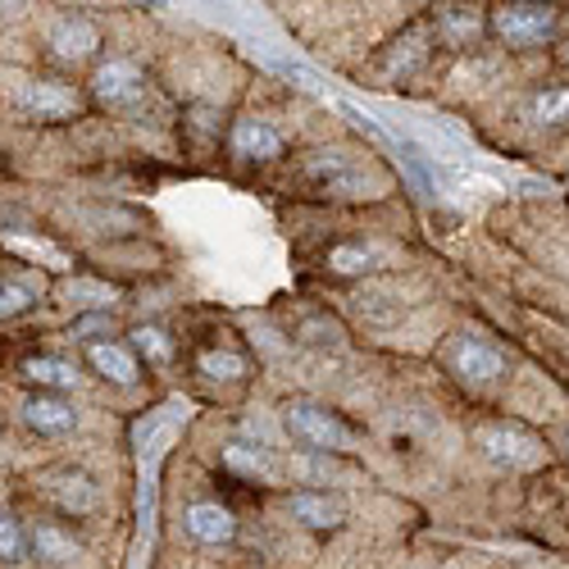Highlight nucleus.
Returning <instances> with one entry per match:
<instances>
[{
	"mask_svg": "<svg viewBox=\"0 0 569 569\" xmlns=\"http://www.w3.org/2000/svg\"><path fill=\"white\" fill-rule=\"evenodd\" d=\"M228 141H232V156H242V160H278L282 156V137L264 119H237Z\"/></svg>",
	"mask_w": 569,
	"mask_h": 569,
	"instance_id": "9",
	"label": "nucleus"
},
{
	"mask_svg": "<svg viewBox=\"0 0 569 569\" xmlns=\"http://www.w3.org/2000/svg\"><path fill=\"white\" fill-rule=\"evenodd\" d=\"M87 360H91V369H97L101 378H110V383H119V388L137 383V356L128 347H119V342H91Z\"/></svg>",
	"mask_w": 569,
	"mask_h": 569,
	"instance_id": "10",
	"label": "nucleus"
},
{
	"mask_svg": "<svg viewBox=\"0 0 569 569\" xmlns=\"http://www.w3.org/2000/svg\"><path fill=\"white\" fill-rule=\"evenodd\" d=\"M438 28H442V37L451 46H465V41H473L483 32V19H479V10H469V6H442L438 10Z\"/></svg>",
	"mask_w": 569,
	"mask_h": 569,
	"instance_id": "14",
	"label": "nucleus"
},
{
	"mask_svg": "<svg viewBox=\"0 0 569 569\" xmlns=\"http://www.w3.org/2000/svg\"><path fill=\"white\" fill-rule=\"evenodd\" d=\"M292 519H301L306 529H338L342 525V506L333 497H319V492H292Z\"/></svg>",
	"mask_w": 569,
	"mask_h": 569,
	"instance_id": "12",
	"label": "nucleus"
},
{
	"mask_svg": "<svg viewBox=\"0 0 569 569\" xmlns=\"http://www.w3.org/2000/svg\"><path fill=\"white\" fill-rule=\"evenodd\" d=\"M91 87H97V97L114 110L123 106H137L141 97H147V78H141V69L132 60H110L97 69V78H91Z\"/></svg>",
	"mask_w": 569,
	"mask_h": 569,
	"instance_id": "4",
	"label": "nucleus"
},
{
	"mask_svg": "<svg viewBox=\"0 0 569 569\" xmlns=\"http://www.w3.org/2000/svg\"><path fill=\"white\" fill-rule=\"evenodd\" d=\"M23 423L32 433H46V438H60V433H73V423H78V410L73 401L56 397V392H37L23 401Z\"/></svg>",
	"mask_w": 569,
	"mask_h": 569,
	"instance_id": "6",
	"label": "nucleus"
},
{
	"mask_svg": "<svg viewBox=\"0 0 569 569\" xmlns=\"http://www.w3.org/2000/svg\"><path fill=\"white\" fill-rule=\"evenodd\" d=\"M479 447L488 451V460L510 465V469H533L542 460L538 438L515 429V423H488V429H479Z\"/></svg>",
	"mask_w": 569,
	"mask_h": 569,
	"instance_id": "3",
	"label": "nucleus"
},
{
	"mask_svg": "<svg viewBox=\"0 0 569 569\" xmlns=\"http://www.w3.org/2000/svg\"><path fill=\"white\" fill-rule=\"evenodd\" d=\"M533 123H569V87H547L529 101Z\"/></svg>",
	"mask_w": 569,
	"mask_h": 569,
	"instance_id": "15",
	"label": "nucleus"
},
{
	"mask_svg": "<svg viewBox=\"0 0 569 569\" xmlns=\"http://www.w3.org/2000/svg\"><path fill=\"white\" fill-rule=\"evenodd\" d=\"M201 373L219 378V383H232V378L247 373V360L232 356V351H206V356H201Z\"/></svg>",
	"mask_w": 569,
	"mask_h": 569,
	"instance_id": "19",
	"label": "nucleus"
},
{
	"mask_svg": "<svg viewBox=\"0 0 569 569\" xmlns=\"http://www.w3.org/2000/svg\"><path fill=\"white\" fill-rule=\"evenodd\" d=\"M451 369L465 378V383H497L506 373V356L483 338H460L451 351Z\"/></svg>",
	"mask_w": 569,
	"mask_h": 569,
	"instance_id": "5",
	"label": "nucleus"
},
{
	"mask_svg": "<svg viewBox=\"0 0 569 569\" xmlns=\"http://www.w3.org/2000/svg\"><path fill=\"white\" fill-rule=\"evenodd\" d=\"M328 264H333L338 273H365V269H369V256L356 251V247H338L333 256H328Z\"/></svg>",
	"mask_w": 569,
	"mask_h": 569,
	"instance_id": "21",
	"label": "nucleus"
},
{
	"mask_svg": "<svg viewBox=\"0 0 569 569\" xmlns=\"http://www.w3.org/2000/svg\"><path fill=\"white\" fill-rule=\"evenodd\" d=\"M492 28L510 41V46H538L551 37L556 28V10L551 6H533V0H519V6H501L492 14Z\"/></svg>",
	"mask_w": 569,
	"mask_h": 569,
	"instance_id": "2",
	"label": "nucleus"
},
{
	"mask_svg": "<svg viewBox=\"0 0 569 569\" xmlns=\"http://www.w3.org/2000/svg\"><path fill=\"white\" fill-rule=\"evenodd\" d=\"M28 547L41 556V560H69L78 547L73 538H64L56 525H37V533H28Z\"/></svg>",
	"mask_w": 569,
	"mask_h": 569,
	"instance_id": "16",
	"label": "nucleus"
},
{
	"mask_svg": "<svg viewBox=\"0 0 569 569\" xmlns=\"http://www.w3.org/2000/svg\"><path fill=\"white\" fill-rule=\"evenodd\" d=\"M19 106L37 119H69L78 110V97L64 87V82H51V78H37V82H23L19 87Z\"/></svg>",
	"mask_w": 569,
	"mask_h": 569,
	"instance_id": "7",
	"label": "nucleus"
},
{
	"mask_svg": "<svg viewBox=\"0 0 569 569\" xmlns=\"http://www.w3.org/2000/svg\"><path fill=\"white\" fill-rule=\"evenodd\" d=\"M132 351L160 365V360H169V351H173V347H169V338L160 333V328H132Z\"/></svg>",
	"mask_w": 569,
	"mask_h": 569,
	"instance_id": "20",
	"label": "nucleus"
},
{
	"mask_svg": "<svg viewBox=\"0 0 569 569\" xmlns=\"http://www.w3.org/2000/svg\"><path fill=\"white\" fill-rule=\"evenodd\" d=\"M51 46H56L60 60H87V56L101 46V32L91 28L87 19H60V23L51 28Z\"/></svg>",
	"mask_w": 569,
	"mask_h": 569,
	"instance_id": "11",
	"label": "nucleus"
},
{
	"mask_svg": "<svg viewBox=\"0 0 569 569\" xmlns=\"http://www.w3.org/2000/svg\"><path fill=\"white\" fill-rule=\"evenodd\" d=\"M23 556H28V533H23V525H19L14 515L0 510V560L14 565V560H23Z\"/></svg>",
	"mask_w": 569,
	"mask_h": 569,
	"instance_id": "18",
	"label": "nucleus"
},
{
	"mask_svg": "<svg viewBox=\"0 0 569 569\" xmlns=\"http://www.w3.org/2000/svg\"><path fill=\"white\" fill-rule=\"evenodd\" d=\"M182 525H187V533H192L197 542H210V547L237 538V519H232V510L219 506V501H197V506H187V519H182Z\"/></svg>",
	"mask_w": 569,
	"mask_h": 569,
	"instance_id": "8",
	"label": "nucleus"
},
{
	"mask_svg": "<svg viewBox=\"0 0 569 569\" xmlns=\"http://www.w3.org/2000/svg\"><path fill=\"white\" fill-rule=\"evenodd\" d=\"M32 301H37V292L28 288V282H19V278H0V319H19V315H28Z\"/></svg>",
	"mask_w": 569,
	"mask_h": 569,
	"instance_id": "17",
	"label": "nucleus"
},
{
	"mask_svg": "<svg viewBox=\"0 0 569 569\" xmlns=\"http://www.w3.org/2000/svg\"><path fill=\"white\" fill-rule=\"evenodd\" d=\"M282 423H288L292 438H301V442L315 447V451H347V447H351V429H347L338 415H328L323 406L292 401L288 410H282Z\"/></svg>",
	"mask_w": 569,
	"mask_h": 569,
	"instance_id": "1",
	"label": "nucleus"
},
{
	"mask_svg": "<svg viewBox=\"0 0 569 569\" xmlns=\"http://www.w3.org/2000/svg\"><path fill=\"white\" fill-rule=\"evenodd\" d=\"M565 451H569V438H565Z\"/></svg>",
	"mask_w": 569,
	"mask_h": 569,
	"instance_id": "22",
	"label": "nucleus"
},
{
	"mask_svg": "<svg viewBox=\"0 0 569 569\" xmlns=\"http://www.w3.org/2000/svg\"><path fill=\"white\" fill-rule=\"evenodd\" d=\"M23 378L28 383H37V388H46V392H64V388H73V365L69 360H56V356H37V360H28L23 365Z\"/></svg>",
	"mask_w": 569,
	"mask_h": 569,
	"instance_id": "13",
	"label": "nucleus"
}]
</instances>
